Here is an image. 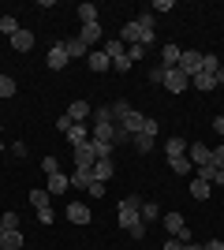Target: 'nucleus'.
<instances>
[{"label": "nucleus", "instance_id": "a211bd4d", "mask_svg": "<svg viewBox=\"0 0 224 250\" xmlns=\"http://www.w3.org/2000/svg\"><path fill=\"white\" fill-rule=\"evenodd\" d=\"M79 42H82V45L101 42V22H86V26H82V34H79Z\"/></svg>", "mask_w": 224, "mask_h": 250}, {"label": "nucleus", "instance_id": "8fccbe9b", "mask_svg": "<svg viewBox=\"0 0 224 250\" xmlns=\"http://www.w3.org/2000/svg\"><path fill=\"white\" fill-rule=\"evenodd\" d=\"M127 235H131V239H146V220H142V224H135Z\"/></svg>", "mask_w": 224, "mask_h": 250}, {"label": "nucleus", "instance_id": "f257e3e1", "mask_svg": "<svg viewBox=\"0 0 224 250\" xmlns=\"http://www.w3.org/2000/svg\"><path fill=\"white\" fill-rule=\"evenodd\" d=\"M116 224L123 231H131L135 224H142V198L139 194H127V198L120 202V213H116Z\"/></svg>", "mask_w": 224, "mask_h": 250}, {"label": "nucleus", "instance_id": "7ed1b4c3", "mask_svg": "<svg viewBox=\"0 0 224 250\" xmlns=\"http://www.w3.org/2000/svg\"><path fill=\"white\" fill-rule=\"evenodd\" d=\"M164 90H172V94H183V90H187V86H191V79H187V75L180 71V67H164Z\"/></svg>", "mask_w": 224, "mask_h": 250}, {"label": "nucleus", "instance_id": "79ce46f5", "mask_svg": "<svg viewBox=\"0 0 224 250\" xmlns=\"http://www.w3.org/2000/svg\"><path fill=\"white\" fill-rule=\"evenodd\" d=\"M71 127H75V124H71V116H67V112H64V116H56V131H64V135H67Z\"/></svg>", "mask_w": 224, "mask_h": 250}, {"label": "nucleus", "instance_id": "bb28decb", "mask_svg": "<svg viewBox=\"0 0 224 250\" xmlns=\"http://www.w3.org/2000/svg\"><path fill=\"white\" fill-rule=\"evenodd\" d=\"M105 56L108 60H120V56H127V45L123 42H105Z\"/></svg>", "mask_w": 224, "mask_h": 250}, {"label": "nucleus", "instance_id": "cd10ccee", "mask_svg": "<svg viewBox=\"0 0 224 250\" xmlns=\"http://www.w3.org/2000/svg\"><path fill=\"white\" fill-rule=\"evenodd\" d=\"M168 165H172V172H176V176H191V168H194L187 157H172Z\"/></svg>", "mask_w": 224, "mask_h": 250}, {"label": "nucleus", "instance_id": "e433bc0d", "mask_svg": "<svg viewBox=\"0 0 224 250\" xmlns=\"http://www.w3.org/2000/svg\"><path fill=\"white\" fill-rule=\"evenodd\" d=\"M135 22H139L142 30H153V26H157V15H153V11H142V15H139Z\"/></svg>", "mask_w": 224, "mask_h": 250}, {"label": "nucleus", "instance_id": "2f4dec72", "mask_svg": "<svg viewBox=\"0 0 224 250\" xmlns=\"http://www.w3.org/2000/svg\"><path fill=\"white\" fill-rule=\"evenodd\" d=\"M131 142H135V149H139V153H149L157 138H149V135H135V138H131Z\"/></svg>", "mask_w": 224, "mask_h": 250}, {"label": "nucleus", "instance_id": "b1692460", "mask_svg": "<svg viewBox=\"0 0 224 250\" xmlns=\"http://www.w3.org/2000/svg\"><path fill=\"white\" fill-rule=\"evenodd\" d=\"M64 49H67V56H71V60H79V56H86V52H90V45H82L79 38H71V42H64Z\"/></svg>", "mask_w": 224, "mask_h": 250}, {"label": "nucleus", "instance_id": "4d7b16f0", "mask_svg": "<svg viewBox=\"0 0 224 250\" xmlns=\"http://www.w3.org/2000/svg\"><path fill=\"white\" fill-rule=\"evenodd\" d=\"M213 183H221V187H224V168H221V172H217V179H213Z\"/></svg>", "mask_w": 224, "mask_h": 250}, {"label": "nucleus", "instance_id": "393cba45", "mask_svg": "<svg viewBox=\"0 0 224 250\" xmlns=\"http://www.w3.org/2000/svg\"><path fill=\"white\" fill-rule=\"evenodd\" d=\"M19 30H22V26H19V19H15V15H4V19H0V34H8V38H15Z\"/></svg>", "mask_w": 224, "mask_h": 250}, {"label": "nucleus", "instance_id": "3c124183", "mask_svg": "<svg viewBox=\"0 0 224 250\" xmlns=\"http://www.w3.org/2000/svg\"><path fill=\"white\" fill-rule=\"evenodd\" d=\"M157 11H172V0H157V4H153V15H157Z\"/></svg>", "mask_w": 224, "mask_h": 250}, {"label": "nucleus", "instance_id": "473e14b6", "mask_svg": "<svg viewBox=\"0 0 224 250\" xmlns=\"http://www.w3.org/2000/svg\"><path fill=\"white\" fill-rule=\"evenodd\" d=\"M94 124H116V120H112V108H108V104L94 108Z\"/></svg>", "mask_w": 224, "mask_h": 250}, {"label": "nucleus", "instance_id": "20e7f679", "mask_svg": "<svg viewBox=\"0 0 224 250\" xmlns=\"http://www.w3.org/2000/svg\"><path fill=\"white\" fill-rule=\"evenodd\" d=\"M142 124H146V116H142V112H135V108H131V112L123 116V120H116V127H123V131H127L131 138H135V135H142Z\"/></svg>", "mask_w": 224, "mask_h": 250}, {"label": "nucleus", "instance_id": "dca6fc26", "mask_svg": "<svg viewBox=\"0 0 224 250\" xmlns=\"http://www.w3.org/2000/svg\"><path fill=\"white\" fill-rule=\"evenodd\" d=\"M71 187V176H64V172H53V176H49V194H60V190H67Z\"/></svg>", "mask_w": 224, "mask_h": 250}, {"label": "nucleus", "instance_id": "c85d7f7f", "mask_svg": "<svg viewBox=\"0 0 224 250\" xmlns=\"http://www.w3.org/2000/svg\"><path fill=\"white\" fill-rule=\"evenodd\" d=\"M90 146H94L97 161H112V142H94V138H90Z\"/></svg>", "mask_w": 224, "mask_h": 250}, {"label": "nucleus", "instance_id": "ea45409f", "mask_svg": "<svg viewBox=\"0 0 224 250\" xmlns=\"http://www.w3.org/2000/svg\"><path fill=\"white\" fill-rule=\"evenodd\" d=\"M86 190H90V198H105V183H101V179H94Z\"/></svg>", "mask_w": 224, "mask_h": 250}, {"label": "nucleus", "instance_id": "7c9ffc66", "mask_svg": "<svg viewBox=\"0 0 224 250\" xmlns=\"http://www.w3.org/2000/svg\"><path fill=\"white\" fill-rule=\"evenodd\" d=\"M49 198H53L49 190H30V206L34 209H45V206H49Z\"/></svg>", "mask_w": 224, "mask_h": 250}, {"label": "nucleus", "instance_id": "0eeeda50", "mask_svg": "<svg viewBox=\"0 0 224 250\" xmlns=\"http://www.w3.org/2000/svg\"><path fill=\"white\" fill-rule=\"evenodd\" d=\"M97 165V153L90 142H82V146H75V168H94Z\"/></svg>", "mask_w": 224, "mask_h": 250}, {"label": "nucleus", "instance_id": "bf43d9fd", "mask_svg": "<svg viewBox=\"0 0 224 250\" xmlns=\"http://www.w3.org/2000/svg\"><path fill=\"white\" fill-rule=\"evenodd\" d=\"M0 235H4V224H0Z\"/></svg>", "mask_w": 224, "mask_h": 250}, {"label": "nucleus", "instance_id": "09e8293b", "mask_svg": "<svg viewBox=\"0 0 224 250\" xmlns=\"http://www.w3.org/2000/svg\"><path fill=\"white\" fill-rule=\"evenodd\" d=\"M38 220H41V224H53V206H45V209H38Z\"/></svg>", "mask_w": 224, "mask_h": 250}, {"label": "nucleus", "instance_id": "9b49d317", "mask_svg": "<svg viewBox=\"0 0 224 250\" xmlns=\"http://www.w3.org/2000/svg\"><path fill=\"white\" fill-rule=\"evenodd\" d=\"M187 190H191L194 202H205L209 194H213V183H205V179H191V187H187Z\"/></svg>", "mask_w": 224, "mask_h": 250}, {"label": "nucleus", "instance_id": "37998d69", "mask_svg": "<svg viewBox=\"0 0 224 250\" xmlns=\"http://www.w3.org/2000/svg\"><path fill=\"white\" fill-rule=\"evenodd\" d=\"M153 42H157V34H153V30H142V38H139L142 49H153Z\"/></svg>", "mask_w": 224, "mask_h": 250}, {"label": "nucleus", "instance_id": "a18cd8bd", "mask_svg": "<svg viewBox=\"0 0 224 250\" xmlns=\"http://www.w3.org/2000/svg\"><path fill=\"white\" fill-rule=\"evenodd\" d=\"M146 52H149V49H142V45H131V49H127V56H131V63H139L142 56H146Z\"/></svg>", "mask_w": 224, "mask_h": 250}, {"label": "nucleus", "instance_id": "c756f323", "mask_svg": "<svg viewBox=\"0 0 224 250\" xmlns=\"http://www.w3.org/2000/svg\"><path fill=\"white\" fill-rule=\"evenodd\" d=\"M79 19H82V26L86 22H97V4H79Z\"/></svg>", "mask_w": 224, "mask_h": 250}, {"label": "nucleus", "instance_id": "864d4df0", "mask_svg": "<svg viewBox=\"0 0 224 250\" xmlns=\"http://www.w3.org/2000/svg\"><path fill=\"white\" fill-rule=\"evenodd\" d=\"M202 250H224V243H221V239H209V243H205Z\"/></svg>", "mask_w": 224, "mask_h": 250}, {"label": "nucleus", "instance_id": "a19ab883", "mask_svg": "<svg viewBox=\"0 0 224 250\" xmlns=\"http://www.w3.org/2000/svg\"><path fill=\"white\" fill-rule=\"evenodd\" d=\"M41 168H45V176H53V172H60V161H56V157H45Z\"/></svg>", "mask_w": 224, "mask_h": 250}, {"label": "nucleus", "instance_id": "c03bdc74", "mask_svg": "<svg viewBox=\"0 0 224 250\" xmlns=\"http://www.w3.org/2000/svg\"><path fill=\"white\" fill-rule=\"evenodd\" d=\"M146 79H149L153 86H161V83H164V67H153V71H146Z\"/></svg>", "mask_w": 224, "mask_h": 250}, {"label": "nucleus", "instance_id": "603ef678", "mask_svg": "<svg viewBox=\"0 0 224 250\" xmlns=\"http://www.w3.org/2000/svg\"><path fill=\"white\" fill-rule=\"evenodd\" d=\"M164 250H183V243L176 239V235H168V243H164Z\"/></svg>", "mask_w": 224, "mask_h": 250}, {"label": "nucleus", "instance_id": "49530a36", "mask_svg": "<svg viewBox=\"0 0 224 250\" xmlns=\"http://www.w3.org/2000/svg\"><path fill=\"white\" fill-rule=\"evenodd\" d=\"M209 165H213V168H224V146H217V149H213V157H209Z\"/></svg>", "mask_w": 224, "mask_h": 250}, {"label": "nucleus", "instance_id": "39448f33", "mask_svg": "<svg viewBox=\"0 0 224 250\" xmlns=\"http://www.w3.org/2000/svg\"><path fill=\"white\" fill-rule=\"evenodd\" d=\"M209 157H213V149L205 146V142H191V146H187V161H191V165H209Z\"/></svg>", "mask_w": 224, "mask_h": 250}, {"label": "nucleus", "instance_id": "6ab92c4d", "mask_svg": "<svg viewBox=\"0 0 224 250\" xmlns=\"http://www.w3.org/2000/svg\"><path fill=\"white\" fill-rule=\"evenodd\" d=\"M180 52H183L180 45H172V42H168L164 49H161V60H164L161 67H176V63H180Z\"/></svg>", "mask_w": 224, "mask_h": 250}, {"label": "nucleus", "instance_id": "412c9836", "mask_svg": "<svg viewBox=\"0 0 224 250\" xmlns=\"http://www.w3.org/2000/svg\"><path fill=\"white\" fill-rule=\"evenodd\" d=\"M90 172H94V179H101V183H108V179H112V172H116V165H112V161H97V165L90 168Z\"/></svg>", "mask_w": 224, "mask_h": 250}, {"label": "nucleus", "instance_id": "2eb2a0df", "mask_svg": "<svg viewBox=\"0 0 224 250\" xmlns=\"http://www.w3.org/2000/svg\"><path fill=\"white\" fill-rule=\"evenodd\" d=\"M161 224H164V231H168V235H180V231L187 228L180 213H164V217H161Z\"/></svg>", "mask_w": 224, "mask_h": 250}, {"label": "nucleus", "instance_id": "9d476101", "mask_svg": "<svg viewBox=\"0 0 224 250\" xmlns=\"http://www.w3.org/2000/svg\"><path fill=\"white\" fill-rule=\"evenodd\" d=\"M86 63H90V71H108V67H112V60L105 56V49H94V52H86Z\"/></svg>", "mask_w": 224, "mask_h": 250}, {"label": "nucleus", "instance_id": "4c0bfd02", "mask_svg": "<svg viewBox=\"0 0 224 250\" xmlns=\"http://www.w3.org/2000/svg\"><path fill=\"white\" fill-rule=\"evenodd\" d=\"M0 224H4V231H19V213H4Z\"/></svg>", "mask_w": 224, "mask_h": 250}, {"label": "nucleus", "instance_id": "f3484780", "mask_svg": "<svg viewBox=\"0 0 224 250\" xmlns=\"http://www.w3.org/2000/svg\"><path fill=\"white\" fill-rule=\"evenodd\" d=\"M11 49H15V52H30L34 49V34L30 30H19L15 38H11Z\"/></svg>", "mask_w": 224, "mask_h": 250}, {"label": "nucleus", "instance_id": "a878e982", "mask_svg": "<svg viewBox=\"0 0 224 250\" xmlns=\"http://www.w3.org/2000/svg\"><path fill=\"white\" fill-rule=\"evenodd\" d=\"M202 71H205V75H217V71H221V56H213V52H202Z\"/></svg>", "mask_w": 224, "mask_h": 250}, {"label": "nucleus", "instance_id": "6e6d98bb", "mask_svg": "<svg viewBox=\"0 0 224 250\" xmlns=\"http://www.w3.org/2000/svg\"><path fill=\"white\" fill-rule=\"evenodd\" d=\"M213 79H217V86H224V63H221V71H217Z\"/></svg>", "mask_w": 224, "mask_h": 250}, {"label": "nucleus", "instance_id": "5fc2aeb1", "mask_svg": "<svg viewBox=\"0 0 224 250\" xmlns=\"http://www.w3.org/2000/svg\"><path fill=\"white\" fill-rule=\"evenodd\" d=\"M213 131H217V135H224V116H217V120H213Z\"/></svg>", "mask_w": 224, "mask_h": 250}, {"label": "nucleus", "instance_id": "13d9d810", "mask_svg": "<svg viewBox=\"0 0 224 250\" xmlns=\"http://www.w3.org/2000/svg\"><path fill=\"white\" fill-rule=\"evenodd\" d=\"M4 149H8V146H4V142H0V153H4Z\"/></svg>", "mask_w": 224, "mask_h": 250}, {"label": "nucleus", "instance_id": "58836bf2", "mask_svg": "<svg viewBox=\"0 0 224 250\" xmlns=\"http://www.w3.org/2000/svg\"><path fill=\"white\" fill-rule=\"evenodd\" d=\"M157 131H161V124H157V120H153V116H146V124H142V135L157 138Z\"/></svg>", "mask_w": 224, "mask_h": 250}, {"label": "nucleus", "instance_id": "ddd939ff", "mask_svg": "<svg viewBox=\"0 0 224 250\" xmlns=\"http://www.w3.org/2000/svg\"><path fill=\"white\" fill-rule=\"evenodd\" d=\"M191 86L198 90V94H209V90H217V79H213V75H205V71H198L191 79Z\"/></svg>", "mask_w": 224, "mask_h": 250}, {"label": "nucleus", "instance_id": "f03ea898", "mask_svg": "<svg viewBox=\"0 0 224 250\" xmlns=\"http://www.w3.org/2000/svg\"><path fill=\"white\" fill-rule=\"evenodd\" d=\"M176 67H180V71L187 75V79H194V75L202 71V52H194V49H183V52H180V63H176Z\"/></svg>", "mask_w": 224, "mask_h": 250}, {"label": "nucleus", "instance_id": "423d86ee", "mask_svg": "<svg viewBox=\"0 0 224 250\" xmlns=\"http://www.w3.org/2000/svg\"><path fill=\"white\" fill-rule=\"evenodd\" d=\"M67 220H71V224H90V220H94V213H90V206H82V202H71V206H67Z\"/></svg>", "mask_w": 224, "mask_h": 250}, {"label": "nucleus", "instance_id": "6e6552de", "mask_svg": "<svg viewBox=\"0 0 224 250\" xmlns=\"http://www.w3.org/2000/svg\"><path fill=\"white\" fill-rule=\"evenodd\" d=\"M67 116H71V124H86L94 116V108H90V101H71L67 104Z\"/></svg>", "mask_w": 224, "mask_h": 250}, {"label": "nucleus", "instance_id": "de8ad7c7", "mask_svg": "<svg viewBox=\"0 0 224 250\" xmlns=\"http://www.w3.org/2000/svg\"><path fill=\"white\" fill-rule=\"evenodd\" d=\"M112 67H116V71H131L135 63H131V56H120V60H112Z\"/></svg>", "mask_w": 224, "mask_h": 250}, {"label": "nucleus", "instance_id": "1a4fd4ad", "mask_svg": "<svg viewBox=\"0 0 224 250\" xmlns=\"http://www.w3.org/2000/svg\"><path fill=\"white\" fill-rule=\"evenodd\" d=\"M67 60H71V56H67L64 42H56L53 49H49V67H53V71H60V67H67Z\"/></svg>", "mask_w": 224, "mask_h": 250}, {"label": "nucleus", "instance_id": "aec40b11", "mask_svg": "<svg viewBox=\"0 0 224 250\" xmlns=\"http://www.w3.org/2000/svg\"><path fill=\"white\" fill-rule=\"evenodd\" d=\"M67 142H71V146H82V142H90V127H86V124H75L71 131H67Z\"/></svg>", "mask_w": 224, "mask_h": 250}, {"label": "nucleus", "instance_id": "4468645a", "mask_svg": "<svg viewBox=\"0 0 224 250\" xmlns=\"http://www.w3.org/2000/svg\"><path fill=\"white\" fill-rule=\"evenodd\" d=\"M139 38H142V26H139V22H127V26L120 30V42L127 45V49H131V45H139Z\"/></svg>", "mask_w": 224, "mask_h": 250}, {"label": "nucleus", "instance_id": "5701e85b", "mask_svg": "<svg viewBox=\"0 0 224 250\" xmlns=\"http://www.w3.org/2000/svg\"><path fill=\"white\" fill-rule=\"evenodd\" d=\"M90 183H94V172H90V168H75L71 172V187H90Z\"/></svg>", "mask_w": 224, "mask_h": 250}, {"label": "nucleus", "instance_id": "72a5a7b5", "mask_svg": "<svg viewBox=\"0 0 224 250\" xmlns=\"http://www.w3.org/2000/svg\"><path fill=\"white\" fill-rule=\"evenodd\" d=\"M108 108H112V120H123V116L131 112V101H112Z\"/></svg>", "mask_w": 224, "mask_h": 250}, {"label": "nucleus", "instance_id": "c9c22d12", "mask_svg": "<svg viewBox=\"0 0 224 250\" xmlns=\"http://www.w3.org/2000/svg\"><path fill=\"white\" fill-rule=\"evenodd\" d=\"M15 94V79L11 75H0V97H11Z\"/></svg>", "mask_w": 224, "mask_h": 250}, {"label": "nucleus", "instance_id": "f8f14e48", "mask_svg": "<svg viewBox=\"0 0 224 250\" xmlns=\"http://www.w3.org/2000/svg\"><path fill=\"white\" fill-rule=\"evenodd\" d=\"M187 146H191L187 138L172 135V138H168V146H164V153H168V161H172V157H187Z\"/></svg>", "mask_w": 224, "mask_h": 250}, {"label": "nucleus", "instance_id": "4be33fe9", "mask_svg": "<svg viewBox=\"0 0 224 250\" xmlns=\"http://www.w3.org/2000/svg\"><path fill=\"white\" fill-rule=\"evenodd\" d=\"M0 250H22V231H4L0 235Z\"/></svg>", "mask_w": 224, "mask_h": 250}, {"label": "nucleus", "instance_id": "f704fd0d", "mask_svg": "<svg viewBox=\"0 0 224 250\" xmlns=\"http://www.w3.org/2000/svg\"><path fill=\"white\" fill-rule=\"evenodd\" d=\"M142 217L146 220H161V206L157 202H142Z\"/></svg>", "mask_w": 224, "mask_h": 250}]
</instances>
